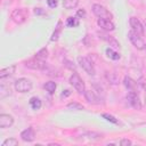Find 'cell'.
I'll return each mask as SVG.
<instances>
[{
	"mask_svg": "<svg viewBox=\"0 0 146 146\" xmlns=\"http://www.w3.org/2000/svg\"><path fill=\"white\" fill-rule=\"evenodd\" d=\"M29 17V11L25 8H17L14 9L10 14V18L16 24H23Z\"/></svg>",
	"mask_w": 146,
	"mask_h": 146,
	"instance_id": "obj_1",
	"label": "cell"
},
{
	"mask_svg": "<svg viewBox=\"0 0 146 146\" xmlns=\"http://www.w3.org/2000/svg\"><path fill=\"white\" fill-rule=\"evenodd\" d=\"M128 39L130 40V42L132 43V46L138 49V50H144L146 49V43L145 41L141 39V36L139 34H137L136 32H133L132 30L128 32Z\"/></svg>",
	"mask_w": 146,
	"mask_h": 146,
	"instance_id": "obj_2",
	"label": "cell"
},
{
	"mask_svg": "<svg viewBox=\"0 0 146 146\" xmlns=\"http://www.w3.org/2000/svg\"><path fill=\"white\" fill-rule=\"evenodd\" d=\"M14 87H15V90L16 91L24 94V92L31 91V89H32V82L29 79H26V78H19V79H17L15 81Z\"/></svg>",
	"mask_w": 146,
	"mask_h": 146,
	"instance_id": "obj_3",
	"label": "cell"
},
{
	"mask_svg": "<svg viewBox=\"0 0 146 146\" xmlns=\"http://www.w3.org/2000/svg\"><path fill=\"white\" fill-rule=\"evenodd\" d=\"M70 83L73 86V88L80 94V95H84V91H86V86H84V82L83 80L80 78V75L78 73H73L71 76H70Z\"/></svg>",
	"mask_w": 146,
	"mask_h": 146,
	"instance_id": "obj_4",
	"label": "cell"
},
{
	"mask_svg": "<svg viewBox=\"0 0 146 146\" xmlns=\"http://www.w3.org/2000/svg\"><path fill=\"white\" fill-rule=\"evenodd\" d=\"M92 13H94L98 18H106V19H112V18H113L112 13H110L108 9H106L104 6H102V5H99V3L92 5Z\"/></svg>",
	"mask_w": 146,
	"mask_h": 146,
	"instance_id": "obj_5",
	"label": "cell"
},
{
	"mask_svg": "<svg viewBox=\"0 0 146 146\" xmlns=\"http://www.w3.org/2000/svg\"><path fill=\"white\" fill-rule=\"evenodd\" d=\"M25 66L29 67V68H32V70H38V71H44L46 67H47V64L44 60H41L36 57L34 58H31L29 60H25L24 62Z\"/></svg>",
	"mask_w": 146,
	"mask_h": 146,
	"instance_id": "obj_6",
	"label": "cell"
},
{
	"mask_svg": "<svg viewBox=\"0 0 146 146\" xmlns=\"http://www.w3.org/2000/svg\"><path fill=\"white\" fill-rule=\"evenodd\" d=\"M78 62H79L80 66H81L88 74H90V75H94V74H95V66H94L92 62H91L88 57H86V56H79V57H78Z\"/></svg>",
	"mask_w": 146,
	"mask_h": 146,
	"instance_id": "obj_7",
	"label": "cell"
},
{
	"mask_svg": "<svg viewBox=\"0 0 146 146\" xmlns=\"http://www.w3.org/2000/svg\"><path fill=\"white\" fill-rule=\"evenodd\" d=\"M129 24H130V27L133 32H136L137 34H139L140 36L144 35L145 33V30H144V26L141 24V22L137 18V17H130L129 19Z\"/></svg>",
	"mask_w": 146,
	"mask_h": 146,
	"instance_id": "obj_8",
	"label": "cell"
},
{
	"mask_svg": "<svg viewBox=\"0 0 146 146\" xmlns=\"http://www.w3.org/2000/svg\"><path fill=\"white\" fill-rule=\"evenodd\" d=\"M127 100L133 108H136V110L141 108V102H140L139 96L137 95L136 91H129L128 95H127Z\"/></svg>",
	"mask_w": 146,
	"mask_h": 146,
	"instance_id": "obj_9",
	"label": "cell"
},
{
	"mask_svg": "<svg viewBox=\"0 0 146 146\" xmlns=\"http://www.w3.org/2000/svg\"><path fill=\"white\" fill-rule=\"evenodd\" d=\"M97 25L103 29L106 32H111L115 30V25L113 24V22L111 19H106V18H98L97 19Z\"/></svg>",
	"mask_w": 146,
	"mask_h": 146,
	"instance_id": "obj_10",
	"label": "cell"
},
{
	"mask_svg": "<svg viewBox=\"0 0 146 146\" xmlns=\"http://www.w3.org/2000/svg\"><path fill=\"white\" fill-rule=\"evenodd\" d=\"M14 124V117L9 114H0V128L6 129Z\"/></svg>",
	"mask_w": 146,
	"mask_h": 146,
	"instance_id": "obj_11",
	"label": "cell"
},
{
	"mask_svg": "<svg viewBox=\"0 0 146 146\" xmlns=\"http://www.w3.org/2000/svg\"><path fill=\"white\" fill-rule=\"evenodd\" d=\"M21 138H22V140L27 141V143L33 141L34 138H35V132H34L33 128H27V129L23 130L21 132Z\"/></svg>",
	"mask_w": 146,
	"mask_h": 146,
	"instance_id": "obj_12",
	"label": "cell"
},
{
	"mask_svg": "<svg viewBox=\"0 0 146 146\" xmlns=\"http://www.w3.org/2000/svg\"><path fill=\"white\" fill-rule=\"evenodd\" d=\"M123 84L124 87L129 90V91H137V88H138V83L132 80L130 76H124L123 79Z\"/></svg>",
	"mask_w": 146,
	"mask_h": 146,
	"instance_id": "obj_13",
	"label": "cell"
},
{
	"mask_svg": "<svg viewBox=\"0 0 146 146\" xmlns=\"http://www.w3.org/2000/svg\"><path fill=\"white\" fill-rule=\"evenodd\" d=\"M84 97H86L87 102L90 103V104H99L100 103L99 97L91 90H86L84 91Z\"/></svg>",
	"mask_w": 146,
	"mask_h": 146,
	"instance_id": "obj_14",
	"label": "cell"
},
{
	"mask_svg": "<svg viewBox=\"0 0 146 146\" xmlns=\"http://www.w3.org/2000/svg\"><path fill=\"white\" fill-rule=\"evenodd\" d=\"M99 38L103 39V40H105L107 43H110V46H112V47H114V48H119V47H120V43H119L113 36H111V35H108V34H106V33H99Z\"/></svg>",
	"mask_w": 146,
	"mask_h": 146,
	"instance_id": "obj_15",
	"label": "cell"
},
{
	"mask_svg": "<svg viewBox=\"0 0 146 146\" xmlns=\"http://www.w3.org/2000/svg\"><path fill=\"white\" fill-rule=\"evenodd\" d=\"M15 70H16V65H10V66H8L6 68H2L0 71V79L3 80L7 76H11L15 73Z\"/></svg>",
	"mask_w": 146,
	"mask_h": 146,
	"instance_id": "obj_16",
	"label": "cell"
},
{
	"mask_svg": "<svg viewBox=\"0 0 146 146\" xmlns=\"http://www.w3.org/2000/svg\"><path fill=\"white\" fill-rule=\"evenodd\" d=\"M79 5V0H63V6L65 9H74Z\"/></svg>",
	"mask_w": 146,
	"mask_h": 146,
	"instance_id": "obj_17",
	"label": "cell"
},
{
	"mask_svg": "<svg viewBox=\"0 0 146 146\" xmlns=\"http://www.w3.org/2000/svg\"><path fill=\"white\" fill-rule=\"evenodd\" d=\"M105 52H106V56H107L108 58L113 59V60H117V59H120V58H121L120 54H119V52H116V51H114L112 48H106Z\"/></svg>",
	"mask_w": 146,
	"mask_h": 146,
	"instance_id": "obj_18",
	"label": "cell"
},
{
	"mask_svg": "<svg viewBox=\"0 0 146 146\" xmlns=\"http://www.w3.org/2000/svg\"><path fill=\"white\" fill-rule=\"evenodd\" d=\"M30 106L32 107V110H40L41 108V106H42V103H41V100L38 98V97H32L31 99H30Z\"/></svg>",
	"mask_w": 146,
	"mask_h": 146,
	"instance_id": "obj_19",
	"label": "cell"
},
{
	"mask_svg": "<svg viewBox=\"0 0 146 146\" xmlns=\"http://www.w3.org/2000/svg\"><path fill=\"white\" fill-rule=\"evenodd\" d=\"M105 76H106V79H107V81H108L110 83H112V84H117V83H119V76H117L115 73L106 72Z\"/></svg>",
	"mask_w": 146,
	"mask_h": 146,
	"instance_id": "obj_20",
	"label": "cell"
},
{
	"mask_svg": "<svg viewBox=\"0 0 146 146\" xmlns=\"http://www.w3.org/2000/svg\"><path fill=\"white\" fill-rule=\"evenodd\" d=\"M56 88H57V84H56V82H54V81H48V82L44 83V89H46L49 94H54L55 90H56Z\"/></svg>",
	"mask_w": 146,
	"mask_h": 146,
	"instance_id": "obj_21",
	"label": "cell"
},
{
	"mask_svg": "<svg viewBox=\"0 0 146 146\" xmlns=\"http://www.w3.org/2000/svg\"><path fill=\"white\" fill-rule=\"evenodd\" d=\"M35 57L39 58V59H41V60H46V59L48 58V49H47V48L40 49V50L35 54Z\"/></svg>",
	"mask_w": 146,
	"mask_h": 146,
	"instance_id": "obj_22",
	"label": "cell"
},
{
	"mask_svg": "<svg viewBox=\"0 0 146 146\" xmlns=\"http://www.w3.org/2000/svg\"><path fill=\"white\" fill-rule=\"evenodd\" d=\"M66 25H67L68 27H75V26L79 25V21H78V18H75V17H68V18L66 19Z\"/></svg>",
	"mask_w": 146,
	"mask_h": 146,
	"instance_id": "obj_23",
	"label": "cell"
},
{
	"mask_svg": "<svg viewBox=\"0 0 146 146\" xmlns=\"http://www.w3.org/2000/svg\"><path fill=\"white\" fill-rule=\"evenodd\" d=\"M17 145H18V140L15 138H8L1 144V146H17Z\"/></svg>",
	"mask_w": 146,
	"mask_h": 146,
	"instance_id": "obj_24",
	"label": "cell"
},
{
	"mask_svg": "<svg viewBox=\"0 0 146 146\" xmlns=\"http://www.w3.org/2000/svg\"><path fill=\"white\" fill-rule=\"evenodd\" d=\"M67 108H71V110H76V111H82L84 107H83L81 104L73 102V103H70V104H67Z\"/></svg>",
	"mask_w": 146,
	"mask_h": 146,
	"instance_id": "obj_25",
	"label": "cell"
},
{
	"mask_svg": "<svg viewBox=\"0 0 146 146\" xmlns=\"http://www.w3.org/2000/svg\"><path fill=\"white\" fill-rule=\"evenodd\" d=\"M102 117H104L105 120H107V121H110V122H112V123H114V124H117V123H119V121H117L113 115H111V114L103 113V114H102Z\"/></svg>",
	"mask_w": 146,
	"mask_h": 146,
	"instance_id": "obj_26",
	"label": "cell"
},
{
	"mask_svg": "<svg viewBox=\"0 0 146 146\" xmlns=\"http://www.w3.org/2000/svg\"><path fill=\"white\" fill-rule=\"evenodd\" d=\"M8 95H10V89L9 88H7V87H5L3 84L0 87V97L1 98H5L6 96H8Z\"/></svg>",
	"mask_w": 146,
	"mask_h": 146,
	"instance_id": "obj_27",
	"label": "cell"
},
{
	"mask_svg": "<svg viewBox=\"0 0 146 146\" xmlns=\"http://www.w3.org/2000/svg\"><path fill=\"white\" fill-rule=\"evenodd\" d=\"M59 25H60V22L58 23V29L52 33V35H51V38H50L51 41H57V40H58V36H59V34H60V27H59Z\"/></svg>",
	"mask_w": 146,
	"mask_h": 146,
	"instance_id": "obj_28",
	"label": "cell"
},
{
	"mask_svg": "<svg viewBox=\"0 0 146 146\" xmlns=\"http://www.w3.org/2000/svg\"><path fill=\"white\" fill-rule=\"evenodd\" d=\"M131 144H132V141L129 140V139H127V138H123V139H121V141H120V145H121V146H130Z\"/></svg>",
	"mask_w": 146,
	"mask_h": 146,
	"instance_id": "obj_29",
	"label": "cell"
},
{
	"mask_svg": "<svg viewBox=\"0 0 146 146\" xmlns=\"http://www.w3.org/2000/svg\"><path fill=\"white\" fill-rule=\"evenodd\" d=\"M47 3H48V6H49L50 8H55V7L57 6L58 1H57V0H47Z\"/></svg>",
	"mask_w": 146,
	"mask_h": 146,
	"instance_id": "obj_30",
	"label": "cell"
},
{
	"mask_svg": "<svg viewBox=\"0 0 146 146\" xmlns=\"http://www.w3.org/2000/svg\"><path fill=\"white\" fill-rule=\"evenodd\" d=\"M76 16L78 17H81V18H84L86 17V10L84 9H79L76 11Z\"/></svg>",
	"mask_w": 146,
	"mask_h": 146,
	"instance_id": "obj_31",
	"label": "cell"
},
{
	"mask_svg": "<svg viewBox=\"0 0 146 146\" xmlns=\"http://www.w3.org/2000/svg\"><path fill=\"white\" fill-rule=\"evenodd\" d=\"M34 14L35 15H44V10H42V8H35Z\"/></svg>",
	"mask_w": 146,
	"mask_h": 146,
	"instance_id": "obj_32",
	"label": "cell"
},
{
	"mask_svg": "<svg viewBox=\"0 0 146 146\" xmlns=\"http://www.w3.org/2000/svg\"><path fill=\"white\" fill-rule=\"evenodd\" d=\"M70 95H71V91H70V90H65V91H63V92L60 94V97H62V98H63V97L65 98V97H67V96H70Z\"/></svg>",
	"mask_w": 146,
	"mask_h": 146,
	"instance_id": "obj_33",
	"label": "cell"
},
{
	"mask_svg": "<svg viewBox=\"0 0 146 146\" xmlns=\"http://www.w3.org/2000/svg\"><path fill=\"white\" fill-rule=\"evenodd\" d=\"M139 84H140V87L146 91V80H140V81H139Z\"/></svg>",
	"mask_w": 146,
	"mask_h": 146,
	"instance_id": "obj_34",
	"label": "cell"
},
{
	"mask_svg": "<svg viewBox=\"0 0 146 146\" xmlns=\"http://www.w3.org/2000/svg\"><path fill=\"white\" fill-rule=\"evenodd\" d=\"M67 64H66V66L67 67H70V68H72V70H75V66L74 65H72V62H67V60H65Z\"/></svg>",
	"mask_w": 146,
	"mask_h": 146,
	"instance_id": "obj_35",
	"label": "cell"
}]
</instances>
